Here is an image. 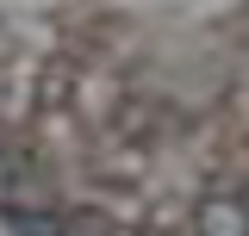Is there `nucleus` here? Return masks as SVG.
Wrapping results in <instances>:
<instances>
[{
    "instance_id": "f257e3e1",
    "label": "nucleus",
    "mask_w": 249,
    "mask_h": 236,
    "mask_svg": "<svg viewBox=\"0 0 249 236\" xmlns=\"http://www.w3.org/2000/svg\"><path fill=\"white\" fill-rule=\"evenodd\" d=\"M193 230L199 236H249V205L237 193H212L199 205V218H193Z\"/></svg>"
},
{
    "instance_id": "f03ea898",
    "label": "nucleus",
    "mask_w": 249,
    "mask_h": 236,
    "mask_svg": "<svg viewBox=\"0 0 249 236\" xmlns=\"http://www.w3.org/2000/svg\"><path fill=\"white\" fill-rule=\"evenodd\" d=\"M6 224H13L19 236H62V218H56V211L44 218V211H25V205H6Z\"/></svg>"
},
{
    "instance_id": "7ed1b4c3",
    "label": "nucleus",
    "mask_w": 249,
    "mask_h": 236,
    "mask_svg": "<svg viewBox=\"0 0 249 236\" xmlns=\"http://www.w3.org/2000/svg\"><path fill=\"white\" fill-rule=\"evenodd\" d=\"M19 186H37V168H31L25 155L0 149V193H19Z\"/></svg>"
}]
</instances>
